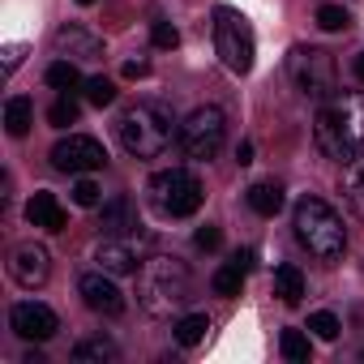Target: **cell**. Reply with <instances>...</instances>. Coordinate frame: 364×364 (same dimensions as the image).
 Segmentation results:
<instances>
[{
    "label": "cell",
    "mask_w": 364,
    "mask_h": 364,
    "mask_svg": "<svg viewBox=\"0 0 364 364\" xmlns=\"http://www.w3.org/2000/svg\"><path fill=\"white\" fill-rule=\"evenodd\" d=\"M313 141H317L321 159L347 167L364 150V95L338 90L334 99H326L317 107V120H313Z\"/></svg>",
    "instance_id": "cell-1"
},
{
    "label": "cell",
    "mask_w": 364,
    "mask_h": 364,
    "mask_svg": "<svg viewBox=\"0 0 364 364\" xmlns=\"http://www.w3.org/2000/svg\"><path fill=\"white\" fill-rule=\"evenodd\" d=\"M116 137H120V150L129 159H159L171 150V141L180 137V120L167 103L159 99H137L133 107L120 112L116 120Z\"/></svg>",
    "instance_id": "cell-2"
},
{
    "label": "cell",
    "mask_w": 364,
    "mask_h": 364,
    "mask_svg": "<svg viewBox=\"0 0 364 364\" xmlns=\"http://www.w3.org/2000/svg\"><path fill=\"white\" fill-rule=\"evenodd\" d=\"M137 300L150 317H171L193 300V270L167 257V253H150L137 270Z\"/></svg>",
    "instance_id": "cell-3"
},
{
    "label": "cell",
    "mask_w": 364,
    "mask_h": 364,
    "mask_svg": "<svg viewBox=\"0 0 364 364\" xmlns=\"http://www.w3.org/2000/svg\"><path fill=\"white\" fill-rule=\"evenodd\" d=\"M291 232H296V245H300L309 257H317L321 266H334V262H343V253H347V228H343L338 210H334L326 198H317V193H304V198L296 202V210H291Z\"/></svg>",
    "instance_id": "cell-4"
},
{
    "label": "cell",
    "mask_w": 364,
    "mask_h": 364,
    "mask_svg": "<svg viewBox=\"0 0 364 364\" xmlns=\"http://www.w3.org/2000/svg\"><path fill=\"white\" fill-rule=\"evenodd\" d=\"M146 198H150V206H154L163 219H189V215L202 210L206 189H202L198 171H189V167H163V171L150 176Z\"/></svg>",
    "instance_id": "cell-5"
},
{
    "label": "cell",
    "mask_w": 364,
    "mask_h": 364,
    "mask_svg": "<svg viewBox=\"0 0 364 364\" xmlns=\"http://www.w3.org/2000/svg\"><path fill=\"white\" fill-rule=\"evenodd\" d=\"M287 77L296 86L300 99H313V103H326L338 95V69H334V56L321 52V48H291L287 52Z\"/></svg>",
    "instance_id": "cell-6"
},
{
    "label": "cell",
    "mask_w": 364,
    "mask_h": 364,
    "mask_svg": "<svg viewBox=\"0 0 364 364\" xmlns=\"http://www.w3.org/2000/svg\"><path fill=\"white\" fill-rule=\"evenodd\" d=\"M223 141H228V116H223V107H215V103H202V107H193L185 120H180L176 146L185 150V159H193V163L219 159Z\"/></svg>",
    "instance_id": "cell-7"
},
{
    "label": "cell",
    "mask_w": 364,
    "mask_h": 364,
    "mask_svg": "<svg viewBox=\"0 0 364 364\" xmlns=\"http://www.w3.org/2000/svg\"><path fill=\"white\" fill-rule=\"evenodd\" d=\"M215 52H219V60L228 65V73H236V77H245V73L253 69L257 43H253V26H249L245 14H236V9H228V5L215 9Z\"/></svg>",
    "instance_id": "cell-8"
},
{
    "label": "cell",
    "mask_w": 364,
    "mask_h": 364,
    "mask_svg": "<svg viewBox=\"0 0 364 364\" xmlns=\"http://www.w3.org/2000/svg\"><path fill=\"white\" fill-rule=\"evenodd\" d=\"M103 163H107V150L90 133H69L52 146V167L65 176H86V171H99Z\"/></svg>",
    "instance_id": "cell-9"
},
{
    "label": "cell",
    "mask_w": 364,
    "mask_h": 364,
    "mask_svg": "<svg viewBox=\"0 0 364 364\" xmlns=\"http://www.w3.org/2000/svg\"><path fill=\"white\" fill-rule=\"evenodd\" d=\"M146 249H150V240H146L141 232L103 236L99 249H95V262H99V270H107V274H137L141 262H146Z\"/></svg>",
    "instance_id": "cell-10"
},
{
    "label": "cell",
    "mask_w": 364,
    "mask_h": 364,
    "mask_svg": "<svg viewBox=\"0 0 364 364\" xmlns=\"http://www.w3.org/2000/svg\"><path fill=\"white\" fill-rule=\"evenodd\" d=\"M77 296L99 317H120L124 313V291L116 287V274H107V270H86L77 279Z\"/></svg>",
    "instance_id": "cell-11"
},
{
    "label": "cell",
    "mask_w": 364,
    "mask_h": 364,
    "mask_svg": "<svg viewBox=\"0 0 364 364\" xmlns=\"http://www.w3.org/2000/svg\"><path fill=\"white\" fill-rule=\"evenodd\" d=\"M9 330L26 343H48L56 330H60V317L43 304V300H18L9 309Z\"/></svg>",
    "instance_id": "cell-12"
},
{
    "label": "cell",
    "mask_w": 364,
    "mask_h": 364,
    "mask_svg": "<svg viewBox=\"0 0 364 364\" xmlns=\"http://www.w3.org/2000/svg\"><path fill=\"white\" fill-rule=\"evenodd\" d=\"M9 274H14V283H18V287L35 291V287H43V283H48V274H52V253H48L43 245L26 240V245H18V249H14V257H9Z\"/></svg>",
    "instance_id": "cell-13"
},
{
    "label": "cell",
    "mask_w": 364,
    "mask_h": 364,
    "mask_svg": "<svg viewBox=\"0 0 364 364\" xmlns=\"http://www.w3.org/2000/svg\"><path fill=\"white\" fill-rule=\"evenodd\" d=\"M52 43H56V52H60L65 60H99V56H103V39L90 35V31L77 26V22L60 26V31L52 35Z\"/></svg>",
    "instance_id": "cell-14"
},
{
    "label": "cell",
    "mask_w": 364,
    "mask_h": 364,
    "mask_svg": "<svg viewBox=\"0 0 364 364\" xmlns=\"http://www.w3.org/2000/svg\"><path fill=\"white\" fill-rule=\"evenodd\" d=\"M249 266H253V253L249 249H240L232 262H223L219 270H215V279H210V287H215V296H240L245 291V279H249Z\"/></svg>",
    "instance_id": "cell-15"
},
{
    "label": "cell",
    "mask_w": 364,
    "mask_h": 364,
    "mask_svg": "<svg viewBox=\"0 0 364 364\" xmlns=\"http://www.w3.org/2000/svg\"><path fill=\"white\" fill-rule=\"evenodd\" d=\"M26 219H31L35 228H43V232H65V206H60L56 193H48V189H39V193L26 202Z\"/></svg>",
    "instance_id": "cell-16"
},
{
    "label": "cell",
    "mask_w": 364,
    "mask_h": 364,
    "mask_svg": "<svg viewBox=\"0 0 364 364\" xmlns=\"http://www.w3.org/2000/svg\"><path fill=\"white\" fill-rule=\"evenodd\" d=\"M99 228L103 236H124V232H137V215H133V202L129 198H112L99 215Z\"/></svg>",
    "instance_id": "cell-17"
},
{
    "label": "cell",
    "mask_w": 364,
    "mask_h": 364,
    "mask_svg": "<svg viewBox=\"0 0 364 364\" xmlns=\"http://www.w3.org/2000/svg\"><path fill=\"white\" fill-rule=\"evenodd\" d=\"M69 360H73V364H116V360H120V347H116L112 338H103V334H90V338H82V343L69 351Z\"/></svg>",
    "instance_id": "cell-18"
},
{
    "label": "cell",
    "mask_w": 364,
    "mask_h": 364,
    "mask_svg": "<svg viewBox=\"0 0 364 364\" xmlns=\"http://www.w3.org/2000/svg\"><path fill=\"white\" fill-rule=\"evenodd\" d=\"M245 202H249V210H253V215L274 219V215L283 210V185H274V180H257V185H249Z\"/></svg>",
    "instance_id": "cell-19"
},
{
    "label": "cell",
    "mask_w": 364,
    "mask_h": 364,
    "mask_svg": "<svg viewBox=\"0 0 364 364\" xmlns=\"http://www.w3.org/2000/svg\"><path fill=\"white\" fill-rule=\"evenodd\" d=\"M343 202L355 219H364V154H355L347 163V176H343Z\"/></svg>",
    "instance_id": "cell-20"
},
{
    "label": "cell",
    "mask_w": 364,
    "mask_h": 364,
    "mask_svg": "<svg viewBox=\"0 0 364 364\" xmlns=\"http://www.w3.org/2000/svg\"><path fill=\"white\" fill-rule=\"evenodd\" d=\"M206 334H210V317L206 313H185V317H176V326H171V338L180 347H198V343H206Z\"/></svg>",
    "instance_id": "cell-21"
},
{
    "label": "cell",
    "mask_w": 364,
    "mask_h": 364,
    "mask_svg": "<svg viewBox=\"0 0 364 364\" xmlns=\"http://www.w3.org/2000/svg\"><path fill=\"white\" fill-rule=\"evenodd\" d=\"M31 124H35V103H31L26 95H14V99L5 103V133H9V137H26Z\"/></svg>",
    "instance_id": "cell-22"
},
{
    "label": "cell",
    "mask_w": 364,
    "mask_h": 364,
    "mask_svg": "<svg viewBox=\"0 0 364 364\" xmlns=\"http://www.w3.org/2000/svg\"><path fill=\"white\" fill-rule=\"evenodd\" d=\"M274 296H279L283 304H300V300H304V274H300L291 262L274 266Z\"/></svg>",
    "instance_id": "cell-23"
},
{
    "label": "cell",
    "mask_w": 364,
    "mask_h": 364,
    "mask_svg": "<svg viewBox=\"0 0 364 364\" xmlns=\"http://www.w3.org/2000/svg\"><path fill=\"white\" fill-rule=\"evenodd\" d=\"M43 77H48V86H52V90H60V95H73V90L82 86V73H77V65H73V60H52Z\"/></svg>",
    "instance_id": "cell-24"
},
{
    "label": "cell",
    "mask_w": 364,
    "mask_h": 364,
    "mask_svg": "<svg viewBox=\"0 0 364 364\" xmlns=\"http://www.w3.org/2000/svg\"><path fill=\"white\" fill-rule=\"evenodd\" d=\"M279 351H283V360L304 364V360L313 355V343H309V334H304V330H283V334H279Z\"/></svg>",
    "instance_id": "cell-25"
},
{
    "label": "cell",
    "mask_w": 364,
    "mask_h": 364,
    "mask_svg": "<svg viewBox=\"0 0 364 364\" xmlns=\"http://www.w3.org/2000/svg\"><path fill=\"white\" fill-rule=\"evenodd\" d=\"M82 95H86L90 107H112V103H116V82L103 77V73H99V77H86V82H82Z\"/></svg>",
    "instance_id": "cell-26"
},
{
    "label": "cell",
    "mask_w": 364,
    "mask_h": 364,
    "mask_svg": "<svg viewBox=\"0 0 364 364\" xmlns=\"http://www.w3.org/2000/svg\"><path fill=\"white\" fill-rule=\"evenodd\" d=\"M317 26H321L326 35H343V31L351 26V14H347L343 5H321V9H317Z\"/></svg>",
    "instance_id": "cell-27"
},
{
    "label": "cell",
    "mask_w": 364,
    "mask_h": 364,
    "mask_svg": "<svg viewBox=\"0 0 364 364\" xmlns=\"http://www.w3.org/2000/svg\"><path fill=\"white\" fill-rule=\"evenodd\" d=\"M77 116H82V107H77V99H73V95H60V99L48 107V120H52L56 129H69V124H77Z\"/></svg>",
    "instance_id": "cell-28"
},
{
    "label": "cell",
    "mask_w": 364,
    "mask_h": 364,
    "mask_svg": "<svg viewBox=\"0 0 364 364\" xmlns=\"http://www.w3.org/2000/svg\"><path fill=\"white\" fill-rule=\"evenodd\" d=\"M304 330H313L321 343H334V338H338V330H343V321H338L334 313H326V309H321V313H309V326H304Z\"/></svg>",
    "instance_id": "cell-29"
},
{
    "label": "cell",
    "mask_w": 364,
    "mask_h": 364,
    "mask_svg": "<svg viewBox=\"0 0 364 364\" xmlns=\"http://www.w3.org/2000/svg\"><path fill=\"white\" fill-rule=\"evenodd\" d=\"M99 193H103V189L95 185V180H86V176L73 180V202H77V206H99Z\"/></svg>",
    "instance_id": "cell-30"
},
{
    "label": "cell",
    "mask_w": 364,
    "mask_h": 364,
    "mask_svg": "<svg viewBox=\"0 0 364 364\" xmlns=\"http://www.w3.org/2000/svg\"><path fill=\"white\" fill-rule=\"evenodd\" d=\"M150 43L167 52V48H176V43H180V31H176L171 22H154V26H150Z\"/></svg>",
    "instance_id": "cell-31"
},
{
    "label": "cell",
    "mask_w": 364,
    "mask_h": 364,
    "mask_svg": "<svg viewBox=\"0 0 364 364\" xmlns=\"http://www.w3.org/2000/svg\"><path fill=\"white\" fill-rule=\"evenodd\" d=\"M193 245H198V249H206V253H215V249L223 245V232H219L215 223H206V228H198V236H193Z\"/></svg>",
    "instance_id": "cell-32"
},
{
    "label": "cell",
    "mask_w": 364,
    "mask_h": 364,
    "mask_svg": "<svg viewBox=\"0 0 364 364\" xmlns=\"http://www.w3.org/2000/svg\"><path fill=\"white\" fill-rule=\"evenodd\" d=\"M129 82H137V77H146L150 73V60H124V69H120Z\"/></svg>",
    "instance_id": "cell-33"
},
{
    "label": "cell",
    "mask_w": 364,
    "mask_h": 364,
    "mask_svg": "<svg viewBox=\"0 0 364 364\" xmlns=\"http://www.w3.org/2000/svg\"><path fill=\"white\" fill-rule=\"evenodd\" d=\"M22 56H26V48H22V43H14V48H5V73H14V69L22 65Z\"/></svg>",
    "instance_id": "cell-34"
},
{
    "label": "cell",
    "mask_w": 364,
    "mask_h": 364,
    "mask_svg": "<svg viewBox=\"0 0 364 364\" xmlns=\"http://www.w3.org/2000/svg\"><path fill=\"white\" fill-rule=\"evenodd\" d=\"M236 163H240V167L253 163V141H240V146H236Z\"/></svg>",
    "instance_id": "cell-35"
},
{
    "label": "cell",
    "mask_w": 364,
    "mask_h": 364,
    "mask_svg": "<svg viewBox=\"0 0 364 364\" xmlns=\"http://www.w3.org/2000/svg\"><path fill=\"white\" fill-rule=\"evenodd\" d=\"M355 77H360V82H364V52H360V56H355Z\"/></svg>",
    "instance_id": "cell-36"
},
{
    "label": "cell",
    "mask_w": 364,
    "mask_h": 364,
    "mask_svg": "<svg viewBox=\"0 0 364 364\" xmlns=\"http://www.w3.org/2000/svg\"><path fill=\"white\" fill-rule=\"evenodd\" d=\"M77 5H82V9H86V5H95V0H77Z\"/></svg>",
    "instance_id": "cell-37"
}]
</instances>
